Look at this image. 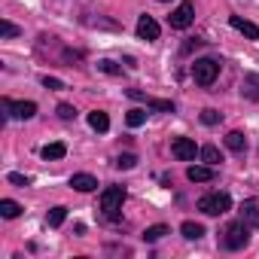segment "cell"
Instances as JSON below:
<instances>
[{"instance_id":"ffe728a7","label":"cell","mask_w":259,"mask_h":259,"mask_svg":"<svg viewBox=\"0 0 259 259\" xmlns=\"http://www.w3.org/2000/svg\"><path fill=\"white\" fill-rule=\"evenodd\" d=\"M165 235H168V226L159 223V226H150V229L144 232V241H147V244H156V241H162Z\"/></svg>"},{"instance_id":"484cf974","label":"cell","mask_w":259,"mask_h":259,"mask_svg":"<svg viewBox=\"0 0 259 259\" xmlns=\"http://www.w3.org/2000/svg\"><path fill=\"white\" fill-rule=\"evenodd\" d=\"M58 116H61L64 122H70V119H76V110H73L70 104H58Z\"/></svg>"},{"instance_id":"f1b7e54d","label":"cell","mask_w":259,"mask_h":259,"mask_svg":"<svg viewBox=\"0 0 259 259\" xmlns=\"http://www.w3.org/2000/svg\"><path fill=\"white\" fill-rule=\"evenodd\" d=\"M98 67H101L104 73H119V67H116L113 61H98Z\"/></svg>"},{"instance_id":"d4e9b609","label":"cell","mask_w":259,"mask_h":259,"mask_svg":"<svg viewBox=\"0 0 259 259\" xmlns=\"http://www.w3.org/2000/svg\"><path fill=\"white\" fill-rule=\"evenodd\" d=\"M223 119V113H217V110H201V122L204 125H217Z\"/></svg>"},{"instance_id":"603a6c76","label":"cell","mask_w":259,"mask_h":259,"mask_svg":"<svg viewBox=\"0 0 259 259\" xmlns=\"http://www.w3.org/2000/svg\"><path fill=\"white\" fill-rule=\"evenodd\" d=\"M125 122H128V128H141L147 122V110H128Z\"/></svg>"},{"instance_id":"5bb4252c","label":"cell","mask_w":259,"mask_h":259,"mask_svg":"<svg viewBox=\"0 0 259 259\" xmlns=\"http://www.w3.org/2000/svg\"><path fill=\"white\" fill-rule=\"evenodd\" d=\"M70 186H73L76 192H95V189H98V180H95L92 174H73V177H70Z\"/></svg>"},{"instance_id":"7402d4cb","label":"cell","mask_w":259,"mask_h":259,"mask_svg":"<svg viewBox=\"0 0 259 259\" xmlns=\"http://www.w3.org/2000/svg\"><path fill=\"white\" fill-rule=\"evenodd\" d=\"M64 220H67V207H61V204H58V207H52V210H49V217H46V223H49L52 229H58Z\"/></svg>"},{"instance_id":"4316f807","label":"cell","mask_w":259,"mask_h":259,"mask_svg":"<svg viewBox=\"0 0 259 259\" xmlns=\"http://www.w3.org/2000/svg\"><path fill=\"white\" fill-rule=\"evenodd\" d=\"M0 34H4V37H16V34H19V28H16L13 22H7V19H4V22H0Z\"/></svg>"},{"instance_id":"cb8c5ba5","label":"cell","mask_w":259,"mask_h":259,"mask_svg":"<svg viewBox=\"0 0 259 259\" xmlns=\"http://www.w3.org/2000/svg\"><path fill=\"white\" fill-rule=\"evenodd\" d=\"M135 165H138V156H135V153H122V156L116 159V168H119V171H132Z\"/></svg>"},{"instance_id":"e0dca14e","label":"cell","mask_w":259,"mask_h":259,"mask_svg":"<svg viewBox=\"0 0 259 259\" xmlns=\"http://www.w3.org/2000/svg\"><path fill=\"white\" fill-rule=\"evenodd\" d=\"M22 213V204L19 201H13V198H4V201H0V217H4V220H16Z\"/></svg>"},{"instance_id":"277c9868","label":"cell","mask_w":259,"mask_h":259,"mask_svg":"<svg viewBox=\"0 0 259 259\" xmlns=\"http://www.w3.org/2000/svg\"><path fill=\"white\" fill-rule=\"evenodd\" d=\"M125 198H128V192H125V186H107L104 192H101V210L104 213H119L122 210V204H125Z\"/></svg>"},{"instance_id":"ac0fdd59","label":"cell","mask_w":259,"mask_h":259,"mask_svg":"<svg viewBox=\"0 0 259 259\" xmlns=\"http://www.w3.org/2000/svg\"><path fill=\"white\" fill-rule=\"evenodd\" d=\"M180 232H183V238H189V241H198V238L204 235V226H201V223H192V220H186V223L180 226Z\"/></svg>"},{"instance_id":"83f0119b","label":"cell","mask_w":259,"mask_h":259,"mask_svg":"<svg viewBox=\"0 0 259 259\" xmlns=\"http://www.w3.org/2000/svg\"><path fill=\"white\" fill-rule=\"evenodd\" d=\"M43 85H46V89H64V82L55 79V76H43Z\"/></svg>"},{"instance_id":"3957f363","label":"cell","mask_w":259,"mask_h":259,"mask_svg":"<svg viewBox=\"0 0 259 259\" xmlns=\"http://www.w3.org/2000/svg\"><path fill=\"white\" fill-rule=\"evenodd\" d=\"M217 76H220V61H213V58H198L195 64H192V79L198 82V85H213L217 82Z\"/></svg>"},{"instance_id":"6da1fadb","label":"cell","mask_w":259,"mask_h":259,"mask_svg":"<svg viewBox=\"0 0 259 259\" xmlns=\"http://www.w3.org/2000/svg\"><path fill=\"white\" fill-rule=\"evenodd\" d=\"M195 207L201 213H207V217H223V213L232 210V198H229V192H207V195L198 198Z\"/></svg>"},{"instance_id":"30bf717a","label":"cell","mask_w":259,"mask_h":259,"mask_svg":"<svg viewBox=\"0 0 259 259\" xmlns=\"http://www.w3.org/2000/svg\"><path fill=\"white\" fill-rule=\"evenodd\" d=\"M241 220L250 226V229H259V198H247L241 204Z\"/></svg>"},{"instance_id":"7a4b0ae2","label":"cell","mask_w":259,"mask_h":259,"mask_svg":"<svg viewBox=\"0 0 259 259\" xmlns=\"http://www.w3.org/2000/svg\"><path fill=\"white\" fill-rule=\"evenodd\" d=\"M226 250H241L250 244V226L241 220V223H232L226 232H223V241H220Z\"/></svg>"},{"instance_id":"44dd1931","label":"cell","mask_w":259,"mask_h":259,"mask_svg":"<svg viewBox=\"0 0 259 259\" xmlns=\"http://www.w3.org/2000/svg\"><path fill=\"white\" fill-rule=\"evenodd\" d=\"M64 153H67L64 144H46V147H43V159H46V162H49V159H64Z\"/></svg>"},{"instance_id":"7c38bea8","label":"cell","mask_w":259,"mask_h":259,"mask_svg":"<svg viewBox=\"0 0 259 259\" xmlns=\"http://www.w3.org/2000/svg\"><path fill=\"white\" fill-rule=\"evenodd\" d=\"M241 95L247 101H259V73H244L241 79Z\"/></svg>"},{"instance_id":"f546056e","label":"cell","mask_w":259,"mask_h":259,"mask_svg":"<svg viewBox=\"0 0 259 259\" xmlns=\"http://www.w3.org/2000/svg\"><path fill=\"white\" fill-rule=\"evenodd\" d=\"M10 183H16V186H28L31 180H28L25 174H10Z\"/></svg>"},{"instance_id":"4fadbf2b","label":"cell","mask_w":259,"mask_h":259,"mask_svg":"<svg viewBox=\"0 0 259 259\" xmlns=\"http://www.w3.org/2000/svg\"><path fill=\"white\" fill-rule=\"evenodd\" d=\"M186 177L192 183H207V180H213V168L210 165H189L186 168Z\"/></svg>"},{"instance_id":"9c48e42d","label":"cell","mask_w":259,"mask_h":259,"mask_svg":"<svg viewBox=\"0 0 259 259\" xmlns=\"http://www.w3.org/2000/svg\"><path fill=\"white\" fill-rule=\"evenodd\" d=\"M128 98H135V101H144L147 107H153V110H162V113H174V104H171V101H162V98H150V95H144L141 89H128Z\"/></svg>"},{"instance_id":"52a82bcc","label":"cell","mask_w":259,"mask_h":259,"mask_svg":"<svg viewBox=\"0 0 259 259\" xmlns=\"http://www.w3.org/2000/svg\"><path fill=\"white\" fill-rule=\"evenodd\" d=\"M171 153H174V159H180V162H192L201 150L195 147V141H192V138H174Z\"/></svg>"},{"instance_id":"8992f818","label":"cell","mask_w":259,"mask_h":259,"mask_svg":"<svg viewBox=\"0 0 259 259\" xmlns=\"http://www.w3.org/2000/svg\"><path fill=\"white\" fill-rule=\"evenodd\" d=\"M0 104H4V110L13 119H34L37 116V104L34 101H10V98H4Z\"/></svg>"},{"instance_id":"8fae6325","label":"cell","mask_w":259,"mask_h":259,"mask_svg":"<svg viewBox=\"0 0 259 259\" xmlns=\"http://www.w3.org/2000/svg\"><path fill=\"white\" fill-rule=\"evenodd\" d=\"M229 25H232L235 31H241L247 40H259V25H253V22H247V19H241V16H232Z\"/></svg>"},{"instance_id":"2e32d148","label":"cell","mask_w":259,"mask_h":259,"mask_svg":"<svg viewBox=\"0 0 259 259\" xmlns=\"http://www.w3.org/2000/svg\"><path fill=\"white\" fill-rule=\"evenodd\" d=\"M226 147H229L232 153H244V150H247V138H244L241 132H229V135H226Z\"/></svg>"},{"instance_id":"5b68a950","label":"cell","mask_w":259,"mask_h":259,"mask_svg":"<svg viewBox=\"0 0 259 259\" xmlns=\"http://www.w3.org/2000/svg\"><path fill=\"white\" fill-rule=\"evenodd\" d=\"M192 22H195V4L192 0H183V4L171 13V28L174 31H186Z\"/></svg>"},{"instance_id":"4dcf8cb0","label":"cell","mask_w":259,"mask_h":259,"mask_svg":"<svg viewBox=\"0 0 259 259\" xmlns=\"http://www.w3.org/2000/svg\"><path fill=\"white\" fill-rule=\"evenodd\" d=\"M159 4H168V0H159Z\"/></svg>"},{"instance_id":"9a60e30c","label":"cell","mask_w":259,"mask_h":259,"mask_svg":"<svg viewBox=\"0 0 259 259\" xmlns=\"http://www.w3.org/2000/svg\"><path fill=\"white\" fill-rule=\"evenodd\" d=\"M89 125L95 128V132H101V135H104L107 128H110V116H107L104 110H92V113H89Z\"/></svg>"},{"instance_id":"ba28073f","label":"cell","mask_w":259,"mask_h":259,"mask_svg":"<svg viewBox=\"0 0 259 259\" xmlns=\"http://www.w3.org/2000/svg\"><path fill=\"white\" fill-rule=\"evenodd\" d=\"M159 34H162V28H159V22H156L153 16H141V19H138V37H141V40L153 43V40H159Z\"/></svg>"},{"instance_id":"d6986e66","label":"cell","mask_w":259,"mask_h":259,"mask_svg":"<svg viewBox=\"0 0 259 259\" xmlns=\"http://www.w3.org/2000/svg\"><path fill=\"white\" fill-rule=\"evenodd\" d=\"M198 156H201V162H204V165H210V168H217V165L223 162V156H220V150H217V147H201V153H198Z\"/></svg>"}]
</instances>
